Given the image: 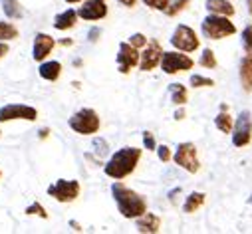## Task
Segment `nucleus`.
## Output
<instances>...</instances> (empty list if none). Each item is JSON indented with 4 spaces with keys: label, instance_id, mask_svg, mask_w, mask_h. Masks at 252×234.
<instances>
[{
    "label": "nucleus",
    "instance_id": "nucleus-39",
    "mask_svg": "<svg viewBox=\"0 0 252 234\" xmlns=\"http://www.w3.org/2000/svg\"><path fill=\"white\" fill-rule=\"evenodd\" d=\"M0 177H2V173H0Z\"/></svg>",
    "mask_w": 252,
    "mask_h": 234
},
{
    "label": "nucleus",
    "instance_id": "nucleus-28",
    "mask_svg": "<svg viewBox=\"0 0 252 234\" xmlns=\"http://www.w3.org/2000/svg\"><path fill=\"white\" fill-rule=\"evenodd\" d=\"M242 48L246 54H252V24L242 30Z\"/></svg>",
    "mask_w": 252,
    "mask_h": 234
},
{
    "label": "nucleus",
    "instance_id": "nucleus-11",
    "mask_svg": "<svg viewBox=\"0 0 252 234\" xmlns=\"http://www.w3.org/2000/svg\"><path fill=\"white\" fill-rule=\"evenodd\" d=\"M139 58L141 54L135 46H131L129 42H121L117 52V70L121 74H129L135 66H139Z\"/></svg>",
    "mask_w": 252,
    "mask_h": 234
},
{
    "label": "nucleus",
    "instance_id": "nucleus-38",
    "mask_svg": "<svg viewBox=\"0 0 252 234\" xmlns=\"http://www.w3.org/2000/svg\"><path fill=\"white\" fill-rule=\"evenodd\" d=\"M68 4H74V2H84V0H66Z\"/></svg>",
    "mask_w": 252,
    "mask_h": 234
},
{
    "label": "nucleus",
    "instance_id": "nucleus-12",
    "mask_svg": "<svg viewBox=\"0 0 252 234\" xmlns=\"http://www.w3.org/2000/svg\"><path fill=\"white\" fill-rule=\"evenodd\" d=\"M161 58H163V50H161V44L157 40H151L147 42L141 58H139V70L143 72H151L153 68H157L161 64Z\"/></svg>",
    "mask_w": 252,
    "mask_h": 234
},
{
    "label": "nucleus",
    "instance_id": "nucleus-30",
    "mask_svg": "<svg viewBox=\"0 0 252 234\" xmlns=\"http://www.w3.org/2000/svg\"><path fill=\"white\" fill-rule=\"evenodd\" d=\"M26 214H38L40 218H48V212H46V208H44L40 203H34V205H30V206L26 208Z\"/></svg>",
    "mask_w": 252,
    "mask_h": 234
},
{
    "label": "nucleus",
    "instance_id": "nucleus-19",
    "mask_svg": "<svg viewBox=\"0 0 252 234\" xmlns=\"http://www.w3.org/2000/svg\"><path fill=\"white\" fill-rule=\"evenodd\" d=\"M205 8L211 14H222V16H228V18L234 14V6L228 2V0H207Z\"/></svg>",
    "mask_w": 252,
    "mask_h": 234
},
{
    "label": "nucleus",
    "instance_id": "nucleus-37",
    "mask_svg": "<svg viewBox=\"0 0 252 234\" xmlns=\"http://www.w3.org/2000/svg\"><path fill=\"white\" fill-rule=\"evenodd\" d=\"M248 2V12H250V16H252V0H246Z\"/></svg>",
    "mask_w": 252,
    "mask_h": 234
},
{
    "label": "nucleus",
    "instance_id": "nucleus-27",
    "mask_svg": "<svg viewBox=\"0 0 252 234\" xmlns=\"http://www.w3.org/2000/svg\"><path fill=\"white\" fill-rule=\"evenodd\" d=\"M191 86L193 88H213L215 82L211 78H205V76H199V74H193L191 76Z\"/></svg>",
    "mask_w": 252,
    "mask_h": 234
},
{
    "label": "nucleus",
    "instance_id": "nucleus-8",
    "mask_svg": "<svg viewBox=\"0 0 252 234\" xmlns=\"http://www.w3.org/2000/svg\"><path fill=\"white\" fill-rule=\"evenodd\" d=\"M252 141V115L250 111H240L234 127H232V145L234 147H246Z\"/></svg>",
    "mask_w": 252,
    "mask_h": 234
},
{
    "label": "nucleus",
    "instance_id": "nucleus-25",
    "mask_svg": "<svg viewBox=\"0 0 252 234\" xmlns=\"http://www.w3.org/2000/svg\"><path fill=\"white\" fill-rule=\"evenodd\" d=\"M199 64H201L203 68H209V70H215V68L219 66L217 58H215V52H213L211 48L203 50V54H201V60H199Z\"/></svg>",
    "mask_w": 252,
    "mask_h": 234
},
{
    "label": "nucleus",
    "instance_id": "nucleus-14",
    "mask_svg": "<svg viewBox=\"0 0 252 234\" xmlns=\"http://www.w3.org/2000/svg\"><path fill=\"white\" fill-rule=\"evenodd\" d=\"M54 46H56V42H54L52 36H48V34H44V32L36 34V38H34V48H32V58H34L36 62H44L46 58H48V54L54 50Z\"/></svg>",
    "mask_w": 252,
    "mask_h": 234
},
{
    "label": "nucleus",
    "instance_id": "nucleus-16",
    "mask_svg": "<svg viewBox=\"0 0 252 234\" xmlns=\"http://www.w3.org/2000/svg\"><path fill=\"white\" fill-rule=\"evenodd\" d=\"M137 220V230L139 232H149V234H155L161 230V218L157 214H151V212H145L141 216L135 218Z\"/></svg>",
    "mask_w": 252,
    "mask_h": 234
},
{
    "label": "nucleus",
    "instance_id": "nucleus-32",
    "mask_svg": "<svg viewBox=\"0 0 252 234\" xmlns=\"http://www.w3.org/2000/svg\"><path fill=\"white\" fill-rule=\"evenodd\" d=\"M155 151H157V155H159V159H161L163 163L171 161V149H169L167 145H161V147H157Z\"/></svg>",
    "mask_w": 252,
    "mask_h": 234
},
{
    "label": "nucleus",
    "instance_id": "nucleus-18",
    "mask_svg": "<svg viewBox=\"0 0 252 234\" xmlns=\"http://www.w3.org/2000/svg\"><path fill=\"white\" fill-rule=\"evenodd\" d=\"M38 74H40V78L46 80V82H56V80L60 78V74H62V64L56 62V60H52V62H42L40 68H38Z\"/></svg>",
    "mask_w": 252,
    "mask_h": 234
},
{
    "label": "nucleus",
    "instance_id": "nucleus-21",
    "mask_svg": "<svg viewBox=\"0 0 252 234\" xmlns=\"http://www.w3.org/2000/svg\"><path fill=\"white\" fill-rule=\"evenodd\" d=\"M205 201H207V195L205 193H191L187 197V201H185V205H183V210L185 212H197L203 205H205Z\"/></svg>",
    "mask_w": 252,
    "mask_h": 234
},
{
    "label": "nucleus",
    "instance_id": "nucleus-24",
    "mask_svg": "<svg viewBox=\"0 0 252 234\" xmlns=\"http://www.w3.org/2000/svg\"><path fill=\"white\" fill-rule=\"evenodd\" d=\"M14 38H18V28L10 22L0 20V42H8V40H14Z\"/></svg>",
    "mask_w": 252,
    "mask_h": 234
},
{
    "label": "nucleus",
    "instance_id": "nucleus-34",
    "mask_svg": "<svg viewBox=\"0 0 252 234\" xmlns=\"http://www.w3.org/2000/svg\"><path fill=\"white\" fill-rule=\"evenodd\" d=\"M8 50H10V48H8L6 42H0V60H2V58L8 54Z\"/></svg>",
    "mask_w": 252,
    "mask_h": 234
},
{
    "label": "nucleus",
    "instance_id": "nucleus-35",
    "mask_svg": "<svg viewBox=\"0 0 252 234\" xmlns=\"http://www.w3.org/2000/svg\"><path fill=\"white\" fill-rule=\"evenodd\" d=\"M119 4L121 6H127V8H133L137 4V0H119Z\"/></svg>",
    "mask_w": 252,
    "mask_h": 234
},
{
    "label": "nucleus",
    "instance_id": "nucleus-1",
    "mask_svg": "<svg viewBox=\"0 0 252 234\" xmlns=\"http://www.w3.org/2000/svg\"><path fill=\"white\" fill-rule=\"evenodd\" d=\"M139 159H141L139 147H121L109 157V161L103 165V171L109 179L121 181L135 171V167L139 165Z\"/></svg>",
    "mask_w": 252,
    "mask_h": 234
},
{
    "label": "nucleus",
    "instance_id": "nucleus-7",
    "mask_svg": "<svg viewBox=\"0 0 252 234\" xmlns=\"http://www.w3.org/2000/svg\"><path fill=\"white\" fill-rule=\"evenodd\" d=\"M171 44H173V48H177V50H181V52H187V54L199 50V46H201L197 32H195L193 28L185 26V24H179V26L175 28V32H173V36H171Z\"/></svg>",
    "mask_w": 252,
    "mask_h": 234
},
{
    "label": "nucleus",
    "instance_id": "nucleus-22",
    "mask_svg": "<svg viewBox=\"0 0 252 234\" xmlns=\"http://www.w3.org/2000/svg\"><path fill=\"white\" fill-rule=\"evenodd\" d=\"M0 2H2V10L10 20H18L24 16V10L18 0H0Z\"/></svg>",
    "mask_w": 252,
    "mask_h": 234
},
{
    "label": "nucleus",
    "instance_id": "nucleus-13",
    "mask_svg": "<svg viewBox=\"0 0 252 234\" xmlns=\"http://www.w3.org/2000/svg\"><path fill=\"white\" fill-rule=\"evenodd\" d=\"M78 16L84 20H101L107 16L105 0H84V4L78 8Z\"/></svg>",
    "mask_w": 252,
    "mask_h": 234
},
{
    "label": "nucleus",
    "instance_id": "nucleus-15",
    "mask_svg": "<svg viewBox=\"0 0 252 234\" xmlns=\"http://www.w3.org/2000/svg\"><path fill=\"white\" fill-rule=\"evenodd\" d=\"M238 76H240V86L246 93L252 91V54H246L240 62V70H238Z\"/></svg>",
    "mask_w": 252,
    "mask_h": 234
},
{
    "label": "nucleus",
    "instance_id": "nucleus-5",
    "mask_svg": "<svg viewBox=\"0 0 252 234\" xmlns=\"http://www.w3.org/2000/svg\"><path fill=\"white\" fill-rule=\"evenodd\" d=\"M14 119L22 121H36L38 119V111L32 105L26 103H8L4 107H0V123H8Z\"/></svg>",
    "mask_w": 252,
    "mask_h": 234
},
{
    "label": "nucleus",
    "instance_id": "nucleus-26",
    "mask_svg": "<svg viewBox=\"0 0 252 234\" xmlns=\"http://www.w3.org/2000/svg\"><path fill=\"white\" fill-rule=\"evenodd\" d=\"M189 4H191V0H173V2H169L165 14H167V16H177V14L183 12Z\"/></svg>",
    "mask_w": 252,
    "mask_h": 234
},
{
    "label": "nucleus",
    "instance_id": "nucleus-33",
    "mask_svg": "<svg viewBox=\"0 0 252 234\" xmlns=\"http://www.w3.org/2000/svg\"><path fill=\"white\" fill-rule=\"evenodd\" d=\"M143 143H145V147H147L149 151H155V149H157V147H155V137H153V133H149V131L143 133Z\"/></svg>",
    "mask_w": 252,
    "mask_h": 234
},
{
    "label": "nucleus",
    "instance_id": "nucleus-29",
    "mask_svg": "<svg viewBox=\"0 0 252 234\" xmlns=\"http://www.w3.org/2000/svg\"><path fill=\"white\" fill-rule=\"evenodd\" d=\"M169 2H171V0H143L145 6H149V8H153V10H161V12L167 10Z\"/></svg>",
    "mask_w": 252,
    "mask_h": 234
},
{
    "label": "nucleus",
    "instance_id": "nucleus-9",
    "mask_svg": "<svg viewBox=\"0 0 252 234\" xmlns=\"http://www.w3.org/2000/svg\"><path fill=\"white\" fill-rule=\"evenodd\" d=\"M173 161L179 167H183L185 171H189V173H199V169H201L195 143H181L177 147L175 155H173Z\"/></svg>",
    "mask_w": 252,
    "mask_h": 234
},
{
    "label": "nucleus",
    "instance_id": "nucleus-4",
    "mask_svg": "<svg viewBox=\"0 0 252 234\" xmlns=\"http://www.w3.org/2000/svg\"><path fill=\"white\" fill-rule=\"evenodd\" d=\"M68 125H70L76 133H80V135H94V133L99 131L101 121H99V115H97L94 109L84 107V109L76 111V113L70 117Z\"/></svg>",
    "mask_w": 252,
    "mask_h": 234
},
{
    "label": "nucleus",
    "instance_id": "nucleus-17",
    "mask_svg": "<svg viewBox=\"0 0 252 234\" xmlns=\"http://www.w3.org/2000/svg\"><path fill=\"white\" fill-rule=\"evenodd\" d=\"M78 18H80V16H78V10L68 8V10H64V12L56 14V18H54V28H56V30H70V28L76 26Z\"/></svg>",
    "mask_w": 252,
    "mask_h": 234
},
{
    "label": "nucleus",
    "instance_id": "nucleus-6",
    "mask_svg": "<svg viewBox=\"0 0 252 234\" xmlns=\"http://www.w3.org/2000/svg\"><path fill=\"white\" fill-rule=\"evenodd\" d=\"M161 70L169 76L173 74H179V72H187L195 66V62L189 58L187 54H181L179 52H163V58H161Z\"/></svg>",
    "mask_w": 252,
    "mask_h": 234
},
{
    "label": "nucleus",
    "instance_id": "nucleus-36",
    "mask_svg": "<svg viewBox=\"0 0 252 234\" xmlns=\"http://www.w3.org/2000/svg\"><path fill=\"white\" fill-rule=\"evenodd\" d=\"M183 117H185V111H183V109H179V111L175 113V119L179 121V119H183Z\"/></svg>",
    "mask_w": 252,
    "mask_h": 234
},
{
    "label": "nucleus",
    "instance_id": "nucleus-3",
    "mask_svg": "<svg viewBox=\"0 0 252 234\" xmlns=\"http://www.w3.org/2000/svg\"><path fill=\"white\" fill-rule=\"evenodd\" d=\"M201 32L205 38L209 40H222L226 36H232L236 34V26L230 22L228 16H222V14H211L203 20L201 24Z\"/></svg>",
    "mask_w": 252,
    "mask_h": 234
},
{
    "label": "nucleus",
    "instance_id": "nucleus-2",
    "mask_svg": "<svg viewBox=\"0 0 252 234\" xmlns=\"http://www.w3.org/2000/svg\"><path fill=\"white\" fill-rule=\"evenodd\" d=\"M111 195H113L117 210L121 212L123 218H137L147 212V201L129 187H125L121 183H113Z\"/></svg>",
    "mask_w": 252,
    "mask_h": 234
},
{
    "label": "nucleus",
    "instance_id": "nucleus-23",
    "mask_svg": "<svg viewBox=\"0 0 252 234\" xmlns=\"http://www.w3.org/2000/svg\"><path fill=\"white\" fill-rule=\"evenodd\" d=\"M169 93H171V101L175 105H185L187 99H189V93H187V88L183 84H171L169 86Z\"/></svg>",
    "mask_w": 252,
    "mask_h": 234
},
{
    "label": "nucleus",
    "instance_id": "nucleus-10",
    "mask_svg": "<svg viewBox=\"0 0 252 234\" xmlns=\"http://www.w3.org/2000/svg\"><path fill=\"white\" fill-rule=\"evenodd\" d=\"M48 195L54 197L58 203H74L80 197V183L60 179L48 187Z\"/></svg>",
    "mask_w": 252,
    "mask_h": 234
},
{
    "label": "nucleus",
    "instance_id": "nucleus-31",
    "mask_svg": "<svg viewBox=\"0 0 252 234\" xmlns=\"http://www.w3.org/2000/svg\"><path fill=\"white\" fill-rule=\"evenodd\" d=\"M129 44L139 50V48H145V46H147V38H145L143 34H133V36L129 38Z\"/></svg>",
    "mask_w": 252,
    "mask_h": 234
},
{
    "label": "nucleus",
    "instance_id": "nucleus-20",
    "mask_svg": "<svg viewBox=\"0 0 252 234\" xmlns=\"http://www.w3.org/2000/svg\"><path fill=\"white\" fill-rule=\"evenodd\" d=\"M215 125H217V129L222 131V133H230V131H232L234 121H232V117H230L226 105H220V113L215 117Z\"/></svg>",
    "mask_w": 252,
    "mask_h": 234
}]
</instances>
